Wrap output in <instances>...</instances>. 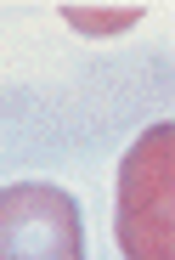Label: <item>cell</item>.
I'll list each match as a JSON object with an SVG mask.
<instances>
[{
	"instance_id": "3957f363",
	"label": "cell",
	"mask_w": 175,
	"mask_h": 260,
	"mask_svg": "<svg viewBox=\"0 0 175 260\" xmlns=\"http://www.w3.org/2000/svg\"><path fill=\"white\" fill-rule=\"evenodd\" d=\"M62 17L68 23H79V34H119V28H130L142 17V6H62Z\"/></svg>"
},
{
	"instance_id": "7a4b0ae2",
	"label": "cell",
	"mask_w": 175,
	"mask_h": 260,
	"mask_svg": "<svg viewBox=\"0 0 175 260\" xmlns=\"http://www.w3.org/2000/svg\"><path fill=\"white\" fill-rule=\"evenodd\" d=\"M0 260H85V221L74 192L51 181L0 187Z\"/></svg>"
},
{
	"instance_id": "6da1fadb",
	"label": "cell",
	"mask_w": 175,
	"mask_h": 260,
	"mask_svg": "<svg viewBox=\"0 0 175 260\" xmlns=\"http://www.w3.org/2000/svg\"><path fill=\"white\" fill-rule=\"evenodd\" d=\"M113 232L124 260H175V124H147L119 164Z\"/></svg>"
}]
</instances>
